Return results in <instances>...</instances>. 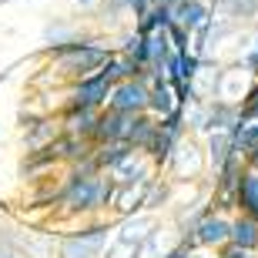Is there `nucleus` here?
Segmentation results:
<instances>
[{"mask_svg":"<svg viewBox=\"0 0 258 258\" xmlns=\"http://www.w3.org/2000/svg\"><path fill=\"white\" fill-rule=\"evenodd\" d=\"M117 181L111 178V171H77L67 168V178L60 184L57 208L67 218H101L111 211Z\"/></svg>","mask_w":258,"mask_h":258,"instance_id":"1","label":"nucleus"},{"mask_svg":"<svg viewBox=\"0 0 258 258\" xmlns=\"http://www.w3.org/2000/svg\"><path fill=\"white\" fill-rule=\"evenodd\" d=\"M44 54H47L50 67L74 84V81H81V77H87V74H97L114 50L107 47L104 40H97V37H81V40H74V44L44 47Z\"/></svg>","mask_w":258,"mask_h":258,"instance_id":"2","label":"nucleus"},{"mask_svg":"<svg viewBox=\"0 0 258 258\" xmlns=\"http://www.w3.org/2000/svg\"><path fill=\"white\" fill-rule=\"evenodd\" d=\"M111 235H114V225L107 218H97L84 228L67 231L57 238V258H104Z\"/></svg>","mask_w":258,"mask_h":258,"instance_id":"3","label":"nucleus"},{"mask_svg":"<svg viewBox=\"0 0 258 258\" xmlns=\"http://www.w3.org/2000/svg\"><path fill=\"white\" fill-rule=\"evenodd\" d=\"M208 171H211L208 168V151L198 144L195 134H184L181 141L174 144L168 164H164V174H168L174 184L178 181H201Z\"/></svg>","mask_w":258,"mask_h":258,"instance_id":"4","label":"nucleus"},{"mask_svg":"<svg viewBox=\"0 0 258 258\" xmlns=\"http://www.w3.org/2000/svg\"><path fill=\"white\" fill-rule=\"evenodd\" d=\"M184 238L191 241L195 248L218 251L221 245H228V241H231V215H228V211H218V208H208L191 225V231H188Z\"/></svg>","mask_w":258,"mask_h":258,"instance_id":"5","label":"nucleus"},{"mask_svg":"<svg viewBox=\"0 0 258 258\" xmlns=\"http://www.w3.org/2000/svg\"><path fill=\"white\" fill-rule=\"evenodd\" d=\"M148 101H151V84L144 77H127V81L114 84L107 94V107L121 111V114H144Z\"/></svg>","mask_w":258,"mask_h":258,"instance_id":"6","label":"nucleus"},{"mask_svg":"<svg viewBox=\"0 0 258 258\" xmlns=\"http://www.w3.org/2000/svg\"><path fill=\"white\" fill-rule=\"evenodd\" d=\"M111 87H114V84H111L101 71H97V74H87V77H81V81L71 84V91H67V104L101 111V107H107V94H111Z\"/></svg>","mask_w":258,"mask_h":258,"instance_id":"7","label":"nucleus"},{"mask_svg":"<svg viewBox=\"0 0 258 258\" xmlns=\"http://www.w3.org/2000/svg\"><path fill=\"white\" fill-rule=\"evenodd\" d=\"M104 111V107H101ZM101 111H91V107H77V104H64L60 111V131L71 134V138H84V141H94V127H97V114Z\"/></svg>","mask_w":258,"mask_h":258,"instance_id":"8","label":"nucleus"},{"mask_svg":"<svg viewBox=\"0 0 258 258\" xmlns=\"http://www.w3.org/2000/svg\"><path fill=\"white\" fill-rule=\"evenodd\" d=\"M138 114H121V111H111L104 107L97 114V127H94V144H107V141H127L131 124Z\"/></svg>","mask_w":258,"mask_h":258,"instance_id":"9","label":"nucleus"},{"mask_svg":"<svg viewBox=\"0 0 258 258\" xmlns=\"http://www.w3.org/2000/svg\"><path fill=\"white\" fill-rule=\"evenodd\" d=\"M174 10V24L178 27H184L188 34H198V30H205L211 24V17H215V7H211V0H184V4H178Z\"/></svg>","mask_w":258,"mask_h":258,"instance_id":"10","label":"nucleus"},{"mask_svg":"<svg viewBox=\"0 0 258 258\" xmlns=\"http://www.w3.org/2000/svg\"><path fill=\"white\" fill-rule=\"evenodd\" d=\"M205 151H208V168L211 171H218L231 158H241L238 144H235V131H211L205 138Z\"/></svg>","mask_w":258,"mask_h":258,"instance_id":"11","label":"nucleus"},{"mask_svg":"<svg viewBox=\"0 0 258 258\" xmlns=\"http://www.w3.org/2000/svg\"><path fill=\"white\" fill-rule=\"evenodd\" d=\"M178 107H181V101H178L174 84L164 74H154V81H151V101H148V114L168 117L171 111H178Z\"/></svg>","mask_w":258,"mask_h":258,"instance_id":"12","label":"nucleus"},{"mask_svg":"<svg viewBox=\"0 0 258 258\" xmlns=\"http://www.w3.org/2000/svg\"><path fill=\"white\" fill-rule=\"evenodd\" d=\"M144 191H148V181L117 184L114 188V201H111V211H114L117 218H127V215L144 211Z\"/></svg>","mask_w":258,"mask_h":258,"instance_id":"13","label":"nucleus"},{"mask_svg":"<svg viewBox=\"0 0 258 258\" xmlns=\"http://www.w3.org/2000/svg\"><path fill=\"white\" fill-rule=\"evenodd\" d=\"M84 37V24L81 20H71V17H54L47 20L44 27V44L47 47H57V44H74V40Z\"/></svg>","mask_w":258,"mask_h":258,"instance_id":"14","label":"nucleus"},{"mask_svg":"<svg viewBox=\"0 0 258 258\" xmlns=\"http://www.w3.org/2000/svg\"><path fill=\"white\" fill-rule=\"evenodd\" d=\"M211 7H215V14L235 20L241 27L258 20V0H211Z\"/></svg>","mask_w":258,"mask_h":258,"instance_id":"15","label":"nucleus"},{"mask_svg":"<svg viewBox=\"0 0 258 258\" xmlns=\"http://www.w3.org/2000/svg\"><path fill=\"white\" fill-rule=\"evenodd\" d=\"M57 134H60V121H54V117H40V121L27 124V131H24V144H27V151H37V148L54 144Z\"/></svg>","mask_w":258,"mask_h":258,"instance_id":"16","label":"nucleus"},{"mask_svg":"<svg viewBox=\"0 0 258 258\" xmlns=\"http://www.w3.org/2000/svg\"><path fill=\"white\" fill-rule=\"evenodd\" d=\"M238 211L258 218V171L255 168H245L238 178Z\"/></svg>","mask_w":258,"mask_h":258,"instance_id":"17","label":"nucleus"},{"mask_svg":"<svg viewBox=\"0 0 258 258\" xmlns=\"http://www.w3.org/2000/svg\"><path fill=\"white\" fill-rule=\"evenodd\" d=\"M231 241L241 245V248H255L258 251V218L235 211V215H231Z\"/></svg>","mask_w":258,"mask_h":258,"instance_id":"18","label":"nucleus"},{"mask_svg":"<svg viewBox=\"0 0 258 258\" xmlns=\"http://www.w3.org/2000/svg\"><path fill=\"white\" fill-rule=\"evenodd\" d=\"M101 74L111 81V84H121V81H127V77H138L141 74V67L134 64L127 54H121V50H114L111 57H107V64L101 67Z\"/></svg>","mask_w":258,"mask_h":258,"instance_id":"19","label":"nucleus"},{"mask_svg":"<svg viewBox=\"0 0 258 258\" xmlns=\"http://www.w3.org/2000/svg\"><path fill=\"white\" fill-rule=\"evenodd\" d=\"M235 144H238L241 158L248 151H255L258 148V121H245V117H241V124L235 127Z\"/></svg>","mask_w":258,"mask_h":258,"instance_id":"20","label":"nucleus"},{"mask_svg":"<svg viewBox=\"0 0 258 258\" xmlns=\"http://www.w3.org/2000/svg\"><path fill=\"white\" fill-rule=\"evenodd\" d=\"M238 111L245 121H258V77H251L245 94L238 97Z\"/></svg>","mask_w":258,"mask_h":258,"instance_id":"21","label":"nucleus"},{"mask_svg":"<svg viewBox=\"0 0 258 258\" xmlns=\"http://www.w3.org/2000/svg\"><path fill=\"white\" fill-rule=\"evenodd\" d=\"M0 258H27L20 251L17 238H14V225L10 221H0Z\"/></svg>","mask_w":258,"mask_h":258,"instance_id":"22","label":"nucleus"},{"mask_svg":"<svg viewBox=\"0 0 258 258\" xmlns=\"http://www.w3.org/2000/svg\"><path fill=\"white\" fill-rule=\"evenodd\" d=\"M215 255H218V258H258V251L255 248H241V245L228 241V245H221Z\"/></svg>","mask_w":258,"mask_h":258,"instance_id":"23","label":"nucleus"},{"mask_svg":"<svg viewBox=\"0 0 258 258\" xmlns=\"http://www.w3.org/2000/svg\"><path fill=\"white\" fill-rule=\"evenodd\" d=\"M191 248H195L191 241H188V238H181V241H178V245H174V248L168 251L164 258H188V255H191Z\"/></svg>","mask_w":258,"mask_h":258,"instance_id":"24","label":"nucleus"},{"mask_svg":"<svg viewBox=\"0 0 258 258\" xmlns=\"http://www.w3.org/2000/svg\"><path fill=\"white\" fill-rule=\"evenodd\" d=\"M245 168H255V171H258V148L245 154Z\"/></svg>","mask_w":258,"mask_h":258,"instance_id":"25","label":"nucleus"},{"mask_svg":"<svg viewBox=\"0 0 258 258\" xmlns=\"http://www.w3.org/2000/svg\"><path fill=\"white\" fill-rule=\"evenodd\" d=\"M97 4H101V0H77V7H87V10L97 7Z\"/></svg>","mask_w":258,"mask_h":258,"instance_id":"26","label":"nucleus"},{"mask_svg":"<svg viewBox=\"0 0 258 258\" xmlns=\"http://www.w3.org/2000/svg\"><path fill=\"white\" fill-rule=\"evenodd\" d=\"M154 4H164V7H178V4H184V0H154Z\"/></svg>","mask_w":258,"mask_h":258,"instance_id":"27","label":"nucleus"},{"mask_svg":"<svg viewBox=\"0 0 258 258\" xmlns=\"http://www.w3.org/2000/svg\"><path fill=\"white\" fill-rule=\"evenodd\" d=\"M124 4H127V0H124Z\"/></svg>","mask_w":258,"mask_h":258,"instance_id":"28","label":"nucleus"}]
</instances>
